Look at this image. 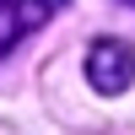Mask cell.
Wrapping results in <instances>:
<instances>
[{
	"label": "cell",
	"mask_w": 135,
	"mask_h": 135,
	"mask_svg": "<svg viewBox=\"0 0 135 135\" xmlns=\"http://www.w3.org/2000/svg\"><path fill=\"white\" fill-rule=\"evenodd\" d=\"M54 6H65V0H0V54H11L22 38H32L54 16Z\"/></svg>",
	"instance_id": "2"
},
{
	"label": "cell",
	"mask_w": 135,
	"mask_h": 135,
	"mask_svg": "<svg viewBox=\"0 0 135 135\" xmlns=\"http://www.w3.org/2000/svg\"><path fill=\"white\" fill-rule=\"evenodd\" d=\"M124 6H135V0H124Z\"/></svg>",
	"instance_id": "3"
},
{
	"label": "cell",
	"mask_w": 135,
	"mask_h": 135,
	"mask_svg": "<svg viewBox=\"0 0 135 135\" xmlns=\"http://www.w3.org/2000/svg\"><path fill=\"white\" fill-rule=\"evenodd\" d=\"M86 81L97 86L103 97H119L135 86V49L119 38H97L92 49H86Z\"/></svg>",
	"instance_id": "1"
}]
</instances>
